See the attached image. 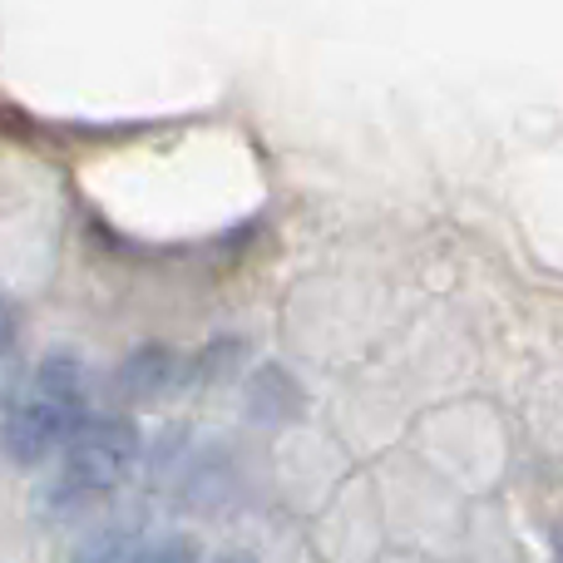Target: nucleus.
Here are the masks:
<instances>
[{
	"label": "nucleus",
	"instance_id": "6",
	"mask_svg": "<svg viewBox=\"0 0 563 563\" xmlns=\"http://www.w3.org/2000/svg\"><path fill=\"white\" fill-rule=\"evenodd\" d=\"M15 336H20V317L5 297H0V390H5V371H10V356H15Z\"/></svg>",
	"mask_w": 563,
	"mask_h": 563
},
{
	"label": "nucleus",
	"instance_id": "1",
	"mask_svg": "<svg viewBox=\"0 0 563 563\" xmlns=\"http://www.w3.org/2000/svg\"><path fill=\"white\" fill-rule=\"evenodd\" d=\"M89 420V366L75 351H49L30 376V390L0 420V450L10 465H40L59 455Z\"/></svg>",
	"mask_w": 563,
	"mask_h": 563
},
{
	"label": "nucleus",
	"instance_id": "4",
	"mask_svg": "<svg viewBox=\"0 0 563 563\" xmlns=\"http://www.w3.org/2000/svg\"><path fill=\"white\" fill-rule=\"evenodd\" d=\"M247 416L263 426H287L301 416V386L287 366H257V376L247 380Z\"/></svg>",
	"mask_w": 563,
	"mask_h": 563
},
{
	"label": "nucleus",
	"instance_id": "2",
	"mask_svg": "<svg viewBox=\"0 0 563 563\" xmlns=\"http://www.w3.org/2000/svg\"><path fill=\"white\" fill-rule=\"evenodd\" d=\"M139 450H144V440H139L134 420L89 416L69 435V445L59 450V475L49 485V505L65 509V515H79V509H95L104 499H114L134 479Z\"/></svg>",
	"mask_w": 563,
	"mask_h": 563
},
{
	"label": "nucleus",
	"instance_id": "5",
	"mask_svg": "<svg viewBox=\"0 0 563 563\" xmlns=\"http://www.w3.org/2000/svg\"><path fill=\"white\" fill-rule=\"evenodd\" d=\"M203 549H198L194 534H154V539H139V549L124 563H198Z\"/></svg>",
	"mask_w": 563,
	"mask_h": 563
},
{
	"label": "nucleus",
	"instance_id": "3",
	"mask_svg": "<svg viewBox=\"0 0 563 563\" xmlns=\"http://www.w3.org/2000/svg\"><path fill=\"white\" fill-rule=\"evenodd\" d=\"M178 386H188V356H178L174 346H134L114 366V396L129 406H154V400L174 396Z\"/></svg>",
	"mask_w": 563,
	"mask_h": 563
}]
</instances>
